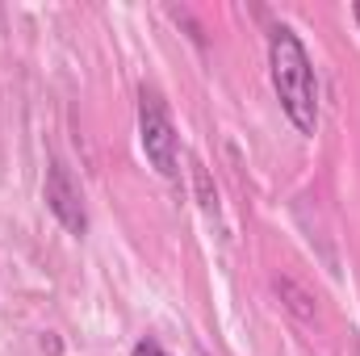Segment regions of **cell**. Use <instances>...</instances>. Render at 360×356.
Instances as JSON below:
<instances>
[{
  "label": "cell",
  "instance_id": "cell-1",
  "mask_svg": "<svg viewBox=\"0 0 360 356\" xmlns=\"http://www.w3.org/2000/svg\"><path fill=\"white\" fill-rule=\"evenodd\" d=\"M269 63H272V89L281 96V109L302 134H314L319 126V84L306 59V46L297 42L293 30L276 25L269 38Z\"/></svg>",
  "mask_w": 360,
  "mask_h": 356
},
{
  "label": "cell",
  "instance_id": "cell-2",
  "mask_svg": "<svg viewBox=\"0 0 360 356\" xmlns=\"http://www.w3.org/2000/svg\"><path fill=\"white\" fill-rule=\"evenodd\" d=\"M139 134H143V151L155 164V172L176 177V130L168 122V109H164L160 92L151 89L139 92Z\"/></svg>",
  "mask_w": 360,
  "mask_h": 356
},
{
  "label": "cell",
  "instance_id": "cell-3",
  "mask_svg": "<svg viewBox=\"0 0 360 356\" xmlns=\"http://www.w3.org/2000/svg\"><path fill=\"white\" fill-rule=\"evenodd\" d=\"M46 205H51V214H55L72 235H84V231H89L84 197H80L76 180L68 177V168H63V164H51V168H46Z\"/></svg>",
  "mask_w": 360,
  "mask_h": 356
},
{
  "label": "cell",
  "instance_id": "cell-4",
  "mask_svg": "<svg viewBox=\"0 0 360 356\" xmlns=\"http://www.w3.org/2000/svg\"><path fill=\"white\" fill-rule=\"evenodd\" d=\"M134 356H168V352H164L155 340H139V344H134Z\"/></svg>",
  "mask_w": 360,
  "mask_h": 356
},
{
  "label": "cell",
  "instance_id": "cell-5",
  "mask_svg": "<svg viewBox=\"0 0 360 356\" xmlns=\"http://www.w3.org/2000/svg\"><path fill=\"white\" fill-rule=\"evenodd\" d=\"M352 13H356V21H360V4H356V8H352Z\"/></svg>",
  "mask_w": 360,
  "mask_h": 356
}]
</instances>
